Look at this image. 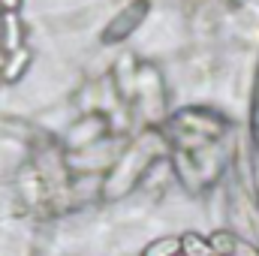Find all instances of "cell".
Returning <instances> with one entry per match:
<instances>
[{
  "mask_svg": "<svg viewBox=\"0 0 259 256\" xmlns=\"http://www.w3.org/2000/svg\"><path fill=\"white\" fill-rule=\"evenodd\" d=\"M226 121L211 112H181L169 124L172 139V157L175 169L184 178L187 187H205L211 178H217L223 166V136Z\"/></svg>",
  "mask_w": 259,
  "mask_h": 256,
  "instance_id": "cell-1",
  "label": "cell"
},
{
  "mask_svg": "<svg viewBox=\"0 0 259 256\" xmlns=\"http://www.w3.org/2000/svg\"><path fill=\"white\" fill-rule=\"evenodd\" d=\"M145 256H259V250L232 235V232H217V235H181V238H166L151 244Z\"/></svg>",
  "mask_w": 259,
  "mask_h": 256,
  "instance_id": "cell-2",
  "label": "cell"
}]
</instances>
